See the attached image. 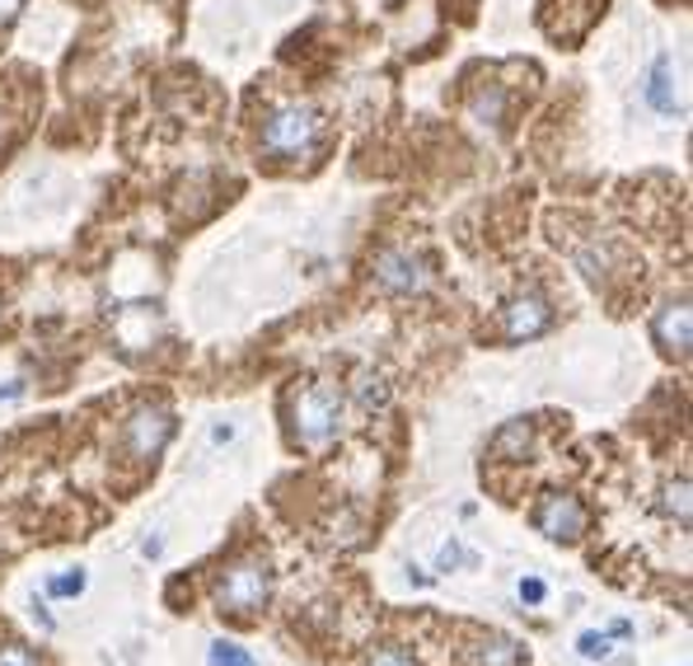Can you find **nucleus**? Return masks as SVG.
I'll return each mask as SVG.
<instances>
[{"instance_id":"obj_1","label":"nucleus","mask_w":693,"mask_h":666,"mask_svg":"<svg viewBox=\"0 0 693 666\" xmlns=\"http://www.w3.org/2000/svg\"><path fill=\"white\" fill-rule=\"evenodd\" d=\"M343 427V395L324 381H309L291 404V433L301 446H324Z\"/></svg>"},{"instance_id":"obj_2","label":"nucleus","mask_w":693,"mask_h":666,"mask_svg":"<svg viewBox=\"0 0 693 666\" xmlns=\"http://www.w3.org/2000/svg\"><path fill=\"white\" fill-rule=\"evenodd\" d=\"M272 596V568L263 559H240L225 568L221 586H216V601H221V611H234V615H253L263 611Z\"/></svg>"},{"instance_id":"obj_3","label":"nucleus","mask_w":693,"mask_h":666,"mask_svg":"<svg viewBox=\"0 0 693 666\" xmlns=\"http://www.w3.org/2000/svg\"><path fill=\"white\" fill-rule=\"evenodd\" d=\"M314 136H319V113L305 108V104L272 108L267 123H263V146L272 155H301L314 146Z\"/></svg>"},{"instance_id":"obj_4","label":"nucleus","mask_w":693,"mask_h":666,"mask_svg":"<svg viewBox=\"0 0 693 666\" xmlns=\"http://www.w3.org/2000/svg\"><path fill=\"white\" fill-rule=\"evenodd\" d=\"M375 287L385 296H418V291L431 287V268L412 249H385L375 259Z\"/></svg>"},{"instance_id":"obj_5","label":"nucleus","mask_w":693,"mask_h":666,"mask_svg":"<svg viewBox=\"0 0 693 666\" xmlns=\"http://www.w3.org/2000/svg\"><path fill=\"white\" fill-rule=\"evenodd\" d=\"M534 531L558 540V544H577L586 531V507L571 498V493H544L539 507H534Z\"/></svg>"},{"instance_id":"obj_6","label":"nucleus","mask_w":693,"mask_h":666,"mask_svg":"<svg viewBox=\"0 0 693 666\" xmlns=\"http://www.w3.org/2000/svg\"><path fill=\"white\" fill-rule=\"evenodd\" d=\"M169 437H174V418H169V408H160V404H155V408L150 404L136 408V414L127 418V427H123L127 450H132V456H141V460L160 456Z\"/></svg>"},{"instance_id":"obj_7","label":"nucleus","mask_w":693,"mask_h":666,"mask_svg":"<svg viewBox=\"0 0 693 666\" xmlns=\"http://www.w3.org/2000/svg\"><path fill=\"white\" fill-rule=\"evenodd\" d=\"M548 324H553V305L544 291H521V296L502 310V339H511V343L539 339Z\"/></svg>"},{"instance_id":"obj_8","label":"nucleus","mask_w":693,"mask_h":666,"mask_svg":"<svg viewBox=\"0 0 693 666\" xmlns=\"http://www.w3.org/2000/svg\"><path fill=\"white\" fill-rule=\"evenodd\" d=\"M651 339L661 343V352L670 357H689V339H693V320H689V305L684 301H670L657 320H651Z\"/></svg>"},{"instance_id":"obj_9","label":"nucleus","mask_w":693,"mask_h":666,"mask_svg":"<svg viewBox=\"0 0 693 666\" xmlns=\"http://www.w3.org/2000/svg\"><path fill=\"white\" fill-rule=\"evenodd\" d=\"M647 104L657 108V113H680V104H675V75H670V56H657V62H651Z\"/></svg>"},{"instance_id":"obj_10","label":"nucleus","mask_w":693,"mask_h":666,"mask_svg":"<svg viewBox=\"0 0 693 666\" xmlns=\"http://www.w3.org/2000/svg\"><path fill=\"white\" fill-rule=\"evenodd\" d=\"M521 662H525V653L502 634L479 638L473 643V653H469V666H521Z\"/></svg>"},{"instance_id":"obj_11","label":"nucleus","mask_w":693,"mask_h":666,"mask_svg":"<svg viewBox=\"0 0 693 666\" xmlns=\"http://www.w3.org/2000/svg\"><path fill=\"white\" fill-rule=\"evenodd\" d=\"M534 446V427L525 423V418H516V423H506L497 437H492V450H497L502 460H521L525 450Z\"/></svg>"},{"instance_id":"obj_12","label":"nucleus","mask_w":693,"mask_h":666,"mask_svg":"<svg viewBox=\"0 0 693 666\" xmlns=\"http://www.w3.org/2000/svg\"><path fill=\"white\" fill-rule=\"evenodd\" d=\"M469 113L479 117L483 127H502V117H506V90H502V85L479 90V94L469 100Z\"/></svg>"},{"instance_id":"obj_13","label":"nucleus","mask_w":693,"mask_h":666,"mask_svg":"<svg viewBox=\"0 0 693 666\" xmlns=\"http://www.w3.org/2000/svg\"><path fill=\"white\" fill-rule=\"evenodd\" d=\"M665 512L675 517L680 525H689V479H675V483H665Z\"/></svg>"},{"instance_id":"obj_14","label":"nucleus","mask_w":693,"mask_h":666,"mask_svg":"<svg viewBox=\"0 0 693 666\" xmlns=\"http://www.w3.org/2000/svg\"><path fill=\"white\" fill-rule=\"evenodd\" d=\"M211 666H259V662H253L244 648H240V643H211Z\"/></svg>"},{"instance_id":"obj_15","label":"nucleus","mask_w":693,"mask_h":666,"mask_svg":"<svg viewBox=\"0 0 693 666\" xmlns=\"http://www.w3.org/2000/svg\"><path fill=\"white\" fill-rule=\"evenodd\" d=\"M577 653H581V657H590V662H605V657H613V648H609V634H596V629H590V634H581V638H577Z\"/></svg>"},{"instance_id":"obj_16","label":"nucleus","mask_w":693,"mask_h":666,"mask_svg":"<svg viewBox=\"0 0 693 666\" xmlns=\"http://www.w3.org/2000/svg\"><path fill=\"white\" fill-rule=\"evenodd\" d=\"M52 596H81L85 592V573L75 568V573H62V577H52V586H48Z\"/></svg>"},{"instance_id":"obj_17","label":"nucleus","mask_w":693,"mask_h":666,"mask_svg":"<svg viewBox=\"0 0 693 666\" xmlns=\"http://www.w3.org/2000/svg\"><path fill=\"white\" fill-rule=\"evenodd\" d=\"M366 666H418V662H412V653H403V648H393V643H389V648H375V657Z\"/></svg>"},{"instance_id":"obj_18","label":"nucleus","mask_w":693,"mask_h":666,"mask_svg":"<svg viewBox=\"0 0 693 666\" xmlns=\"http://www.w3.org/2000/svg\"><path fill=\"white\" fill-rule=\"evenodd\" d=\"M0 666H38L29 648H0Z\"/></svg>"},{"instance_id":"obj_19","label":"nucleus","mask_w":693,"mask_h":666,"mask_svg":"<svg viewBox=\"0 0 693 666\" xmlns=\"http://www.w3.org/2000/svg\"><path fill=\"white\" fill-rule=\"evenodd\" d=\"M521 601L539 605V601H544V582H539V577H525V582H521Z\"/></svg>"},{"instance_id":"obj_20","label":"nucleus","mask_w":693,"mask_h":666,"mask_svg":"<svg viewBox=\"0 0 693 666\" xmlns=\"http://www.w3.org/2000/svg\"><path fill=\"white\" fill-rule=\"evenodd\" d=\"M464 554H460V544H445V550H441V559H435V568H441V573H450V568L454 563H460Z\"/></svg>"},{"instance_id":"obj_21","label":"nucleus","mask_w":693,"mask_h":666,"mask_svg":"<svg viewBox=\"0 0 693 666\" xmlns=\"http://www.w3.org/2000/svg\"><path fill=\"white\" fill-rule=\"evenodd\" d=\"M19 6H24V0H0V24H10V19L19 14Z\"/></svg>"}]
</instances>
